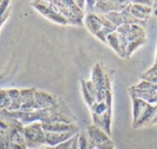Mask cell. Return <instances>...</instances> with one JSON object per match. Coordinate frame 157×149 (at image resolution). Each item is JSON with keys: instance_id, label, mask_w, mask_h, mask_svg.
<instances>
[{"instance_id": "38", "label": "cell", "mask_w": 157, "mask_h": 149, "mask_svg": "<svg viewBox=\"0 0 157 149\" xmlns=\"http://www.w3.org/2000/svg\"><path fill=\"white\" fill-rule=\"evenodd\" d=\"M96 149H97V148H96Z\"/></svg>"}, {"instance_id": "37", "label": "cell", "mask_w": 157, "mask_h": 149, "mask_svg": "<svg viewBox=\"0 0 157 149\" xmlns=\"http://www.w3.org/2000/svg\"><path fill=\"white\" fill-rule=\"evenodd\" d=\"M155 127H156V129H157V125H156V126H155Z\"/></svg>"}, {"instance_id": "21", "label": "cell", "mask_w": 157, "mask_h": 149, "mask_svg": "<svg viewBox=\"0 0 157 149\" xmlns=\"http://www.w3.org/2000/svg\"><path fill=\"white\" fill-rule=\"evenodd\" d=\"M80 83H81V92H82L84 100L86 103V105L89 107V109H91L97 102L94 100V98L91 96V94L89 93V91L87 90L86 86V80L84 78H81L80 79Z\"/></svg>"}, {"instance_id": "2", "label": "cell", "mask_w": 157, "mask_h": 149, "mask_svg": "<svg viewBox=\"0 0 157 149\" xmlns=\"http://www.w3.org/2000/svg\"><path fill=\"white\" fill-rule=\"evenodd\" d=\"M58 13L68 22V25L84 26L85 12L81 10L74 0H52Z\"/></svg>"}, {"instance_id": "20", "label": "cell", "mask_w": 157, "mask_h": 149, "mask_svg": "<svg viewBox=\"0 0 157 149\" xmlns=\"http://www.w3.org/2000/svg\"><path fill=\"white\" fill-rule=\"evenodd\" d=\"M147 41V37H144V38H141V39H138V40H135V41H130L127 45V48H126V52H125V59H129L132 54L138 49L140 48L141 46H143L144 44H145Z\"/></svg>"}, {"instance_id": "29", "label": "cell", "mask_w": 157, "mask_h": 149, "mask_svg": "<svg viewBox=\"0 0 157 149\" xmlns=\"http://www.w3.org/2000/svg\"><path fill=\"white\" fill-rule=\"evenodd\" d=\"M9 7H10V1L9 0L0 1V17L5 15Z\"/></svg>"}, {"instance_id": "34", "label": "cell", "mask_w": 157, "mask_h": 149, "mask_svg": "<svg viewBox=\"0 0 157 149\" xmlns=\"http://www.w3.org/2000/svg\"><path fill=\"white\" fill-rule=\"evenodd\" d=\"M152 8H153V14L155 16H157V0L154 1V4H153Z\"/></svg>"}, {"instance_id": "12", "label": "cell", "mask_w": 157, "mask_h": 149, "mask_svg": "<svg viewBox=\"0 0 157 149\" xmlns=\"http://www.w3.org/2000/svg\"><path fill=\"white\" fill-rule=\"evenodd\" d=\"M86 132L97 147L104 145H115L111 138L104 131L98 128L94 124L88 125L86 128Z\"/></svg>"}, {"instance_id": "3", "label": "cell", "mask_w": 157, "mask_h": 149, "mask_svg": "<svg viewBox=\"0 0 157 149\" xmlns=\"http://www.w3.org/2000/svg\"><path fill=\"white\" fill-rule=\"evenodd\" d=\"M115 70L106 66L103 63H97L92 68L91 81L99 89L112 91L111 85L114 80Z\"/></svg>"}, {"instance_id": "8", "label": "cell", "mask_w": 157, "mask_h": 149, "mask_svg": "<svg viewBox=\"0 0 157 149\" xmlns=\"http://www.w3.org/2000/svg\"><path fill=\"white\" fill-rule=\"evenodd\" d=\"M128 6L121 12H111V13L106 14L105 16L116 28L122 26V25H133V24L140 25L144 28L146 27L147 22L139 20L136 18H134L130 13Z\"/></svg>"}, {"instance_id": "6", "label": "cell", "mask_w": 157, "mask_h": 149, "mask_svg": "<svg viewBox=\"0 0 157 149\" xmlns=\"http://www.w3.org/2000/svg\"><path fill=\"white\" fill-rule=\"evenodd\" d=\"M84 24L87 29L95 36H97L104 28H109L112 29H117V28L106 18L105 15L99 14H86L84 18Z\"/></svg>"}, {"instance_id": "16", "label": "cell", "mask_w": 157, "mask_h": 149, "mask_svg": "<svg viewBox=\"0 0 157 149\" xmlns=\"http://www.w3.org/2000/svg\"><path fill=\"white\" fill-rule=\"evenodd\" d=\"M93 124L97 126L98 128L104 131L109 137H111V122H112V115L109 114L108 112L100 114V115H95L91 114Z\"/></svg>"}, {"instance_id": "22", "label": "cell", "mask_w": 157, "mask_h": 149, "mask_svg": "<svg viewBox=\"0 0 157 149\" xmlns=\"http://www.w3.org/2000/svg\"><path fill=\"white\" fill-rule=\"evenodd\" d=\"M141 80H145L148 82H151L155 85H157V66L153 65L150 69H148L146 72L142 74L140 76Z\"/></svg>"}, {"instance_id": "17", "label": "cell", "mask_w": 157, "mask_h": 149, "mask_svg": "<svg viewBox=\"0 0 157 149\" xmlns=\"http://www.w3.org/2000/svg\"><path fill=\"white\" fill-rule=\"evenodd\" d=\"M41 126L45 132H52V133H62V132L79 130L76 124H67L63 123L41 124Z\"/></svg>"}, {"instance_id": "30", "label": "cell", "mask_w": 157, "mask_h": 149, "mask_svg": "<svg viewBox=\"0 0 157 149\" xmlns=\"http://www.w3.org/2000/svg\"><path fill=\"white\" fill-rule=\"evenodd\" d=\"M11 10H12V8H11V6H10V7L7 9V11L6 12V14L5 15H3L2 17H0V29H1V27L3 26V24L7 20V18H9V16H10V14H11Z\"/></svg>"}, {"instance_id": "31", "label": "cell", "mask_w": 157, "mask_h": 149, "mask_svg": "<svg viewBox=\"0 0 157 149\" xmlns=\"http://www.w3.org/2000/svg\"><path fill=\"white\" fill-rule=\"evenodd\" d=\"M77 135H78V134H77ZM77 135L75 136L74 141H73V143H72V145H71V147H70V149H80V147H79V145H78Z\"/></svg>"}, {"instance_id": "18", "label": "cell", "mask_w": 157, "mask_h": 149, "mask_svg": "<svg viewBox=\"0 0 157 149\" xmlns=\"http://www.w3.org/2000/svg\"><path fill=\"white\" fill-rule=\"evenodd\" d=\"M125 37L128 40V42H130V41L138 40V39H141L144 37H147V36H146V32H145V29L144 27H142L140 25L133 24V25H130L128 33L126 34Z\"/></svg>"}, {"instance_id": "25", "label": "cell", "mask_w": 157, "mask_h": 149, "mask_svg": "<svg viewBox=\"0 0 157 149\" xmlns=\"http://www.w3.org/2000/svg\"><path fill=\"white\" fill-rule=\"evenodd\" d=\"M133 88H136V89H141V90H148V89H155L157 88V85H155L151 82H148V81H145V80H142L140 83L136 84V85H133L132 86Z\"/></svg>"}, {"instance_id": "5", "label": "cell", "mask_w": 157, "mask_h": 149, "mask_svg": "<svg viewBox=\"0 0 157 149\" xmlns=\"http://www.w3.org/2000/svg\"><path fill=\"white\" fill-rule=\"evenodd\" d=\"M30 6L36 9L40 14L47 18L49 20L60 24V25H68V22L58 13L57 8L55 5L53 4V1L51 0H37V1H31Z\"/></svg>"}, {"instance_id": "26", "label": "cell", "mask_w": 157, "mask_h": 149, "mask_svg": "<svg viewBox=\"0 0 157 149\" xmlns=\"http://www.w3.org/2000/svg\"><path fill=\"white\" fill-rule=\"evenodd\" d=\"M74 138H75V136L73 138H71L70 140H68L66 142H63L62 144H59V145H57L55 147H49V146H44V147H45V149H70L71 145H72V143L74 141Z\"/></svg>"}, {"instance_id": "27", "label": "cell", "mask_w": 157, "mask_h": 149, "mask_svg": "<svg viewBox=\"0 0 157 149\" xmlns=\"http://www.w3.org/2000/svg\"><path fill=\"white\" fill-rule=\"evenodd\" d=\"M7 91H8V95H9V98H10L12 103H14L15 101H17L18 100L19 96H20V89H17V88H8Z\"/></svg>"}, {"instance_id": "4", "label": "cell", "mask_w": 157, "mask_h": 149, "mask_svg": "<svg viewBox=\"0 0 157 149\" xmlns=\"http://www.w3.org/2000/svg\"><path fill=\"white\" fill-rule=\"evenodd\" d=\"M24 139L29 149H37L46 146L45 131L41 123L35 122L24 126Z\"/></svg>"}, {"instance_id": "10", "label": "cell", "mask_w": 157, "mask_h": 149, "mask_svg": "<svg viewBox=\"0 0 157 149\" xmlns=\"http://www.w3.org/2000/svg\"><path fill=\"white\" fill-rule=\"evenodd\" d=\"M60 98L47 91L36 89L34 93V110H44L55 106Z\"/></svg>"}, {"instance_id": "36", "label": "cell", "mask_w": 157, "mask_h": 149, "mask_svg": "<svg viewBox=\"0 0 157 149\" xmlns=\"http://www.w3.org/2000/svg\"><path fill=\"white\" fill-rule=\"evenodd\" d=\"M37 149H45V147H40V148H37Z\"/></svg>"}, {"instance_id": "7", "label": "cell", "mask_w": 157, "mask_h": 149, "mask_svg": "<svg viewBox=\"0 0 157 149\" xmlns=\"http://www.w3.org/2000/svg\"><path fill=\"white\" fill-rule=\"evenodd\" d=\"M35 88L20 89V96L17 101L11 104L9 112H29L34 110Z\"/></svg>"}, {"instance_id": "11", "label": "cell", "mask_w": 157, "mask_h": 149, "mask_svg": "<svg viewBox=\"0 0 157 149\" xmlns=\"http://www.w3.org/2000/svg\"><path fill=\"white\" fill-rule=\"evenodd\" d=\"M128 43L129 42L127 38L124 35L117 32L116 30L110 33L107 37V44L109 45L120 57L124 59H125V52Z\"/></svg>"}, {"instance_id": "1", "label": "cell", "mask_w": 157, "mask_h": 149, "mask_svg": "<svg viewBox=\"0 0 157 149\" xmlns=\"http://www.w3.org/2000/svg\"><path fill=\"white\" fill-rule=\"evenodd\" d=\"M132 100V127L134 129L148 127L149 124L157 116L156 105L133 98Z\"/></svg>"}, {"instance_id": "13", "label": "cell", "mask_w": 157, "mask_h": 149, "mask_svg": "<svg viewBox=\"0 0 157 149\" xmlns=\"http://www.w3.org/2000/svg\"><path fill=\"white\" fill-rule=\"evenodd\" d=\"M80 130L69 131V132H62V133H52V132H45L46 136V146L49 147H55L59 144L66 142L75 136Z\"/></svg>"}, {"instance_id": "32", "label": "cell", "mask_w": 157, "mask_h": 149, "mask_svg": "<svg viewBox=\"0 0 157 149\" xmlns=\"http://www.w3.org/2000/svg\"><path fill=\"white\" fill-rule=\"evenodd\" d=\"M75 3H76V5L78 6V7H79L81 10H83V11L85 12V8H86V1H84V0H76V1H75Z\"/></svg>"}, {"instance_id": "35", "label": "cell", "mask_w": 157, "mask_h": 149, "mask_svg": "<svg viewBox=\"0 0 157 149\" xmlns=\"http://www.w3.org/2000/svg\"><path fill=\"white\" fill-rule=\"evenodd\" d=\"M157 125V116L149 124V125H148V127H152V126H156Z\"/></svg>"}, {"instance_id": "14", "label": "cell", "mask_w": 157, "mask_h": 149, "mask_svg": "<svg viewBox=\"0 0 157 149\" xmlns=\"http://www.w3.org/2000/svg\"><path fill=\"white\" fill-rule=\"evenodd\" d=\"M130 13L136 18L139 20L148 22L151 15L153 14V8L148 6L141 5L138 3H135L133 1H131V4L128 6Z\"/></svg>"}, {"instance_id": "24", "label": "cell", "mask_w": 157, "mask_h": 149, "mask_svg": "<svg viewBox=\"0 0 157 149\" xmlns=\"http://www.w3.org/2000/svg\"><path fill=\"white\" fill-rule=\"evenodd\" d=\"M91 114L95 115H100L108 112V107L105 102H100V103H96L91 109H90Z\"/></svg>"}, {"instance_id": "15", "label": "cell", "mask_w": 157, "mask_h": 149, "mask_svg": "<svg viewBox=\"0 0 157 149\" xmlns=\"http://www.w3.org/2000/svg\"><path fill=\"white\" fill-rule=\"evenodd\" d=\"M128 91H129V94L132 99H133V98L141 99L152 105L157 104V88L148 89V90H141V89H136V88H133L132 87H131Z\"/></svg>"}, {"instance_id": "9", "label": "cell", "mask_w": 157, "mask_h": 149, "mask_svg": "<svg viewBox=\"0 0 157 149\" xmlns=\"http://www.w3.org/2000/svg\"><path fill=\"white\" fill-rule=\"evenodd\" d=\"M130 4L129 0H98L96 1L94 13L106 15L111 12H121Z\"/></svg>"}, {"instance_id": "33", "label": "cell", "mask_w": 157, "mask_h": 149, "mask_svg": "<svg viewBox=\"0 0 157 149\" xmlns=\"http://www.w3.org/2000/svg\"><path fill=\"white\" fill-rule=\"evenodd\" d=\"M97 149H115V145H104V146H99Z\"/></svg>"}, {"instance_id": "19", "label": "cell", "mask_w": 157, "mask_h": 149, "mask_svg": "<svg viewBox=\"0 0 157 149\" xmlns=\"http://www.w3.org/2000/svg\"><path fill=\"white\" fill-rule=\"evenodd\" d=\"M78 145L80 149H96L97 147L91 140L86 131H80L77 135Z\"/></svg>"}, {"instance_id": "23", "label": "cell", "mask_w": 157, "mask_h": 149, "mask_svg": "<svg viewBox=\"0 0 157 149\" xmlns=\"http://www.w3.org/2000/svg\"><path fill=\"white\" fill-rule=\"evenodd\" d=\"M11 100L8 95L7 89L0 88V110L8 111L11 106Z\"/></svg>"}, {"instance_id": "28", "label": "cell", "mask_w": 157, "mask_h": 149, "mask_svg": "<svg viewBox=\"0 0 157 149\" xmlns=\"http://www.w3.org/2000/svg\"><path fill=\"white\" fill-rule=\"evenodd\" d=\"M95 5H96V1H94V0L86 1V8H85L86 15V14H92L95 12Z\"/></svg>"}]
</instances>
